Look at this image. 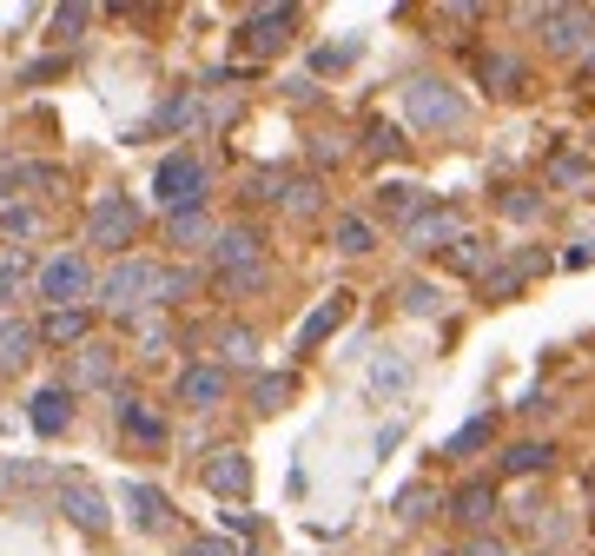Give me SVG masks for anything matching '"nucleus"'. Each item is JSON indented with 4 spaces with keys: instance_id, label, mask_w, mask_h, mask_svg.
<instances>
[{
    "instance_id": "obj_1",
    "label": "nucleus",
    "mask_w": 595,
    "mask_h": 556,
    "mask_svg": "<svg viewBox=\"0 0 595 556\" xmlns=\"http://www.w3.org/2000/svg\"><path fill=\"white\" fill-rule=\"evenodd\" d=\"M186 292H193V272L152 265V259H120V265L100 279V311H113V318H139V311H173Z\"/></svg>"
},
{
    "instance_id": "obj_2",
    "label": "nucleus",
    "mask_w": 595,
    "mask_h": 556,
    "mask_svg": "<svg viewBox=\"0 0 595 556\" xmlns=\"http://www.w3.org/2000/svg\"><path fill=\"white\" fill-rule=\"evenodd\" d=\"M152 193H159L165 219H173V212H193V206H206V193H212V166H206L199 152H173V159H159Z\"/></svg>"
},
{
    "instance_id": "obj_3",
    "label": "nucleus",
    "mask_w": 595,
    "mask_h": 556,
    "mask_svg": "<svg viewBox=\"0 0 595 556\" xmlns=\"http://www.w3.org/2000/svg\"><path fill=\"white\" fill-rule=\"evenodd\" d=\"M40 298H47V311H87V298H100V285H94V265L79 259V252H53L47 265H40Z\"/></svg>"
},
{
    "instance_id": "obj_4",
    "label": "nucleus",
    "mask_w": 595,
    "mask_h": 556,
    "mask_svg": "<svg viewBox=\"0 0 595 556\" xmlns=\"http://www.w3.org/2000/svg\"><path fill=\"white\" fill-rule=\"evenodd\" d=\"M404 113H410V126H423V133H457V126L470 120L463 94L444 87V79H410V87H404Z\"/></svg>"
},
{
    "instance_id": "obj_5",
    "label": "nucleus",
    "mask_w": 595,
    "mask_h": 556,
    "mask_svg": "<svg viewBox=\"0 0 595 556\" xmlns=\"http://www.w3.org/2000/svg\"><path fill=\"white\" fill-rule=\"evenodd\" d=\"M523 21L543 27V47H549V53H582V47H595V14H582V8H523Z\"/></svg>"
},
{
    "instance_id": "obj_6",
    "label": "nucleus",
    "mask_w": 595,
    "mask_h": 556,
    "mask_svg": "<svg viewBox=\"0 0 595 556\" xmlns=\"http://www.w3.org/2000/svg\"><path fill=\"white\" fill-rule=\"evenodd\" d=\"M87 238H94V246H107V252L133 246V238H139V206L126 193H100L94 199V219H87Z\"/></svg>"
},
{
    "instance_id": "obj_7",
    "label": "nucleus",
    "mask_w": 595,
    "mask_h": 556,
    "mask_svg": "<svg viewBox=\"0 0 595 556\" xmlns=\"http://www.w3.org/2000/svg\"><path fill=\"white\" fill-rule=\"evenodd\" d=\"M463 238H470V232H463V219H457L450 206H431V212H417V219L404 225V246H410V252H457Z\"/></svg>"
},
{
    "instance_id": "obj_8",
    "label": "nucleus",
    "mask_w": 595,
    "mask_h": 556,
    "mask_svg": "<svg viewBox=\"0 0 595 556\" xmlns=\"http://www.w3.org/2000/svg\"><path fill=\"white\" fill-rule=\"evenodd\" d=\"M212 259H219L225 279H245V272H259V265H265V238L251 232V225H225V232H219V246H212Z\"/></svg>"
},
{
    "instance_id": "obj_9",
    "label": "nucleus",
    "mask_w": 595,
    "mask_h": 556,
    "mask_svg": "<svg viewBox=\"0 0 595 556\" xmlns=\"http://www.w3.org/2000/svg\"><path fill=\"white\" fill-rule=\"evenodd\" d=\"M60 510H66L79 530H94V536L113 523V504H107V497L87 484V477H60Z\"/></svg>"
},
{
    "instance_id": "obj_10",
    "label": "nucleus",
    "mask_w": 595,
    "mask_h": 556,
    "mask_svg": "<svg viewBox=\"0 0 595 556\" xmlns=\"http://www.w3.org/2000/svg\"><path fill=\"white\" fill-rule=\"evenodd\" d=\"M179 405L186 411H219L225 405V365H186L179 371Z\"/></svg>"
},
{
    "instance_id": "obj_11",
    "label": "nucleus",
    "mask_w": 595,
    "mask_h": 556,
    "mask_svg": "<svg viewBox=\"0 0 595 556\" xmlns=\"http://www.w3.org/2000/svg\"><path fill=\"white\" fill-rule=\"evenodd\" d=\"M206 491L212 497H245L251 491V457L245 450H212L206 457Z\"/></svg>"
},
{
    "instance_id": "obj_12",
    "label": "nucleus",
    "mask_w": 595,
    "mask_h": 556,
    "mask_svg": "<svg viewBox=\"0 0 595 556\" xmlns=\"http://www.w3.org/2000/svg\"><path fill=\"white\" fill-rule=\"evenodd\" d=\"M27 424H34L40 437H60V431L73 424V391H66V384H47V391H34Z\"/></svg>"
},
{
    "instance_id": "obj_13",
    "label": "nucleus",
    "mask_w": 595,
    "mask_h": 556,
    "mask_svg": "<svg viewBox=\"0 0 595 556\" xmlns=\"http://www.w3.org/2000/svg\"><path fill=\"white\" fill-rule=\"evenodd\" d=\"M345 311H351V292H331L311 318H305V325H298V351H311V345H324L337 325H345Z\"/></svg>"
},
{
    "instance_id": "obj_14",
    "label": "nucleus",
    "mask_w": 595,
    "mask_h": 556,
    "mask_svg": "<svg viewBox=\"0 0 595 556\" xmlns=\"http://www.w3.org/2000/svg\"><path fill=\"white\" fill-rule=\"evenodd\" d=\"M292 8H259V14H251L245 21V34H251V47H259V53H272V47H285L292 40Z\"/></svg>"
},
{
    "instance_id": "obj_15",
    "label": "nucleus",
    "mask_w": 595,
    "mask_h": 556,
    "mask_svg": "<svg viewBox=\"0 0 595 556\" xmlns=\"http://www.w3.org/2000/svg\"><path fill=\"white\" fill-rule=\"evenodd\" d=\"M165 232H173V246H179V252H199L206 238L219 246V232H212V212H206V206H193V212H173V219H165Z\"/></svg>"
},
{
    "instance_id": "obj_16",
    "label": "nucleus",
    "mask_w": 595,
    "mask_h": 556,
    "mask_svg": "<svg viewBox=\"0 0 595 556\" xmlns=\"http://www.w3.org/2000/svg\"><path fill=\"white\" fill-rule=\"evenodd\" d=\"M94 384H113V351H107V345H79L66 391H94Z\"/></svg>"
},
{
    "instance_id": "obj_17",
    "label": "nucleus",
    "mask_w": 595,
    "mask_h": 556,
    "mask_svg": "<svg viewBox=\"0 0 595 556\" xmlns=\"http://www.w3.org/2000/svg\"><path fill=\"white\" fill-rule=\"evenodd\" d=\"M450 517H457V523H476V530H483V523L496 517V484H483V477H476V484H463V491L450 497Z\"/></svg>"
},
{
    "instance_id": "obj_18",
    "label": "nucleus",
    "mask_w": 595,
    "mask_h": 556,
    "mask_svg": "<svg viewBox=\"0 0 595 556\" xmlns=\"http://www.w3.org/2000/svg\"><path fill=\"white\" fill-rule=\"evenodd\" d=\"M120 431L139 437V444H165V418L146 405V397H126V405H120Z\"/></svg>"
},
{
    "instance_id": "obj_19",
    "label": "nucleus",
    "mask_w": 595,
    "mask_h": 556,
    "mask_svg": "<svg viewBox=\"0 0 595 556\" xmlns=\"http://www.w3.org/2000/svg\"><path fill=\"white\" fill-rule=\"evenodd\" d=\"M34 325H21V318H0V371H21L34 358Z\"/></svg>"
},
{
    "instance_id": "obj_20",
    "label": "nucleus",
    "mask_w": 595,
    "mask_h": 556,
    "mask_svg": "<svg viewBox=\"0 0 595 556\" xmlns=\"http://www.w3.org/2000/svg\"><path fill=\"white\" fill-rule=\"evenodd\" d=\"M120 504H133V523H139V530H165V523H173V517H165V497H159L152 484H126Z\"/></svg>"
},
{
    "instance_id": "obj_21",
    "label": "nucleus",
    "mask_w": 595,
    "mask_h": 556,
    "mask_svg": "<svg viewBox=\"0 0 595 556\" xmlns=\"http://www.w3.org/2000/svg\"><path fill=\"white\" fill-rule=\"evenodd\" d=\"M331 246H337V252H351V259H364V252L377 246V225H371V219H358V212H345V219L331 225Z\"/></svg>"
},
{
    "instance_id": "obj_22",
    "label": "nucleus",
    "mask_w": 595,
    "mask_h": 556,
    "mask_svg": "<svg viewBox=\"0 0 595 556\" xmlns=\"http://www.w3.org/2000/svg\"><path fill=\"white\" fill-rule=\"evenodd\" d=\"M87 332H94V311H47L40 318V338L47 345H79Z\"/></svg>"
},
{
    "instance_id": "obj_23",
    "label": "nucleus",
    "mask_w": 595,
    "mask_h": 556,
    "mask_svg": "<svg viewBox=\"0 0 595 556\" xmlns=\"http://www.w3.org/2000/svg\"><path fill=\"white\" fill-rule=\"evenodd\" d=\"M27 279H40V272H34V259H27L21 246H8V252H0V305H14Z\"/></svg>"
},
{
    "instance_id": "obj_24",
    "label": "nucleus",
    "mask_w": 595,
    "mask_h": 556,
    "mask_svg": "<svg viewBox=\"0 0 595 556\" xmlns=\"http://www.w3.org/2000/svg\"><path fill=\"white\" fill-rule=\"evenodd\" d=\"M549 457H556L549 444L523 437V444H509V450H503V470H509V477H530V470H549Z\"/></svg>"
},
{
    "instance_id": "obj_25",
    "label": "nucleus",
    "mask_w": 595,
    "mask_h": 556,
    "mask_svg": "<svg viewBox=\"0 0 595 556\" xmlns=\"http://www.w3.org/2000/svg\"><path fill=\"white\" fill-rule=\"evenodd\" d=\"M377 206H384L391 219H404V225H410L417 212H431V193H417V186H384V193H377Z\"/></svg>"
},
{
    "instance_id": "obj_26",
    "label": "nucleus",
    "mask_w": 595,
    "mask_h": 556,
    "mask_svg": "<svg viewBox=\"0 0 595 556\" xmlns=\"http://www.w3.org/2000/svg\"><path fill=\"white\" fill-rule=\"evenodd\" d=\"M483 79H489L496 94H517V87H523V60H517V53H489V60H483Z\"/></svg>"
},
{
    "instance_id": "obj_27",
    "label": "nucleus",
    "mask_w": 595,
    "mask_h": 556,
    "mask_svg": "<svg viewBox=\"0 0 595 556\" xmlns=\"http://www.w3.org/2000/svg\"><path fill=\"white\" fill-rule=\"evenodd\" d=\"M285 391H292V384H285L278 371H259V378H251V411H278Z\"/></svg>"
},
{
    "instance_id": "obj_28",
    "label": "nucleus",
    "mask_w": 595,
    "mask_h": 556,
    "mask_svg": "<svg viewBox=\"0 0 595 556\" xmlns=\"http://www.w3.org/2000/svg\"><path fill=\"white\" fill-rule=\"evenodd\" d=\"M431 510H437V491H431V484H410V491H397V517H404V523L431 517Z\"/></svg>"
},
{
    "instance_id": "obj_29",
    "label": "nucleus",
    "mask_w": 595,
    "mask_h": 556,
    "mask_svg": "<svg viewBox=\"0 0 595 556\" xmlns=\"http://www.w3.org/2000/svg\"><path fill=\"white\" fill-rule=\"evenodd\" d=\"M318 206H324V199H318V180H292V186H285V212H292V219H311Z\"/></svg>"
},
{
    "instance_id": "obj_30",
    "label": "nucleus",
    "mask_w": 595,
    "mask_h": 556,
    "mask_svg": "<svg viewBox=\"0 0 595 556\" xmlns=\"http://www.w3.org/2000/svg\"><path fill=\"white\" fill-rule=\"evenodd\" d=\"M483 444H489V418H470V424L444 444V457H470V450H483Z\"/></svg>"
},
{
    "instance_id": "obj_31",
    "label": "nucleus",
    "mask_w": 595,
    "mask_h": 556,
    "mask_svg": "<svg viewBox=\"0 0 595 556\" xmlns=\"http://www.w3.org/2000/svg\"><path fill=\"white\" fill-rule=\"evenodd\" d=\"M404 311H417V318H437V311H444V292L410 279V285H404Z\"/></svg>"
},
{
    "instance_id": "obj_32",
    "label": "nucleus",
    "mask_w": 595,
    "mask_h": 556,
    "mask_svg": "<svg viewBox=\"0 0 595 556\" xmlns=\"http://www.w3.org/2000/svg\"><path fill=\"white\" fill-rule=\"evenodd\" d=\"M0 232H8V238H34L40 232V212L34 206H0Z\"/></svg>"
},
{
    "instance_id": "obj_33",
    "label": "nucleus",
    "mask_w": 595,
    "mask_h": 556,
    "mask_svg": "<svg viewBox=\"0 0 595 556\" xmlns=\"http://www.w3.org/2000/svg\"><path fill=\"white\" fill-rule=\"evenodd\" d=\"M523 272L530 265H496V272H483V298H509V292L523 285Z\"/></svg>"
},
{
    "instance_id": "obj_34",
    "label": "nucleus",
    "mask_w": 595,
    "mask_h": 556,
    "mask_svg": "<svg viewBox=\"0 0 595 556\" xmlns=\"http://www.w3.org/2000/svg\"><path fill=\"white\" fill-rule=\"evenodd\" d=\"M364 139H371V152H377V159H397V152H404V133H397L391 120H371V133H364Z\"/></svg>"
},
{
    "instance_id": "obj_35",
    "label": "nucleus",
    "mask_w": 595,
    "mask_h": 556,
    "mask_svg": "<svg viewBox=\"0 0 595 556\" xmlns=\"http://www.w3.org/2000/svg\"><path fill=\"white\" fill-rule=\"evenodd\" d=\"M404 384H410V365H397V358H384V365H377V371H371V391H377V397H384V391H391V397H397V391H404Z\"/></svg>"
},
{
    "instance_id": "obj_36",
    "label": "nucleus",
    "mask_w": 595,
    "mask_h": 556,
    "mask_svg": "<svg viewBox=\"0 0 595 556\" xmlns=\"http://www.w3.org/2000/svg\"><path fill=\"white\" fill-rule=\"evenodd\" d=\"M549 180H556V186H595V166H582V159H569V152H562L556 166H549Z\"/></svg>"
},
{
    "instance_id": "obj_37",
    "label": "nucleus",
    "mask_w": 595,
    "mask_h": 556,
    "mask_svg": "<svg viewBox=\"0 0 595 556\" xmlns=\"http://www.w3.org/2000/svg\"><path fill=\"white\" fill-rule=\"evenodd\" d=\"M450 265H457V272H483V265H489V252H483V238H463V246L450 252Z\"/></svg>"
},
{
    "instance_id": "obj_38",
    "label": "nucleus",
    "mask_w": 595,
    "mask_h": 556,
    "mask_svg": "<svg viewBox=\"0 0 595 556\" xmlns=\"http://www.w3.org/2000/svg\"><path fill=\"white\" fill-rule=\"evenodd\" d=\"M179 556H238V543H225V536H193Z\"/></svg>"
},
{
    "instance_id": "obj_39",
    "label": "nucleus",
    "mask_w": 595,
    "mask_h": 556,
    "mask_svg": "<svg viewBox=\"0 0 595 556\" xmlns=\"http://www.w3.org/2000/svg\"><path fill=\"white\" fill-rule=\"evenodd\" d=\"M503 212H509V219H536V212H543V199H530V193H509V199H503Z\"/></svg>"
},
{
    "instance_id": "obj_40",
    "label": "nucleus",
    "mask_w": 595,
    "mask_h": 556,
    "mask_svg": "<svg viewBox=\"0 0 595 556\" xmlns=\"http://www.w3.org/2000/svg\"><path fill=\"white\" fill-rule=\"evenodd\" d=\"M27 180H34V173L21 166V159H0V193H14V186H27Z\"/></svg>"
},
{
    "instance_id": "obj_41",
    "label": "nucleus",
    "mask_w": 595,
    "mask_h": 556,
    "mask_svg": "<svg viewBox=\"0 0 595 556\" xmlns=\"http://www.w3.org/2000/svg\"><path fill=\"white\" fill-rule=\"evenodd\" d=\"M87 21H94L87 8H60V14H53V27H60V34H79V27H87Z\"/></svg>"
},
{
    "instance_id": "obj_42",
    "label": "nucleus",
    "mask_w": 595,
    "mask_h": 556,
    "mask_svg": "<svg viewBox=\"0 0 595 556\" xmlns=\"http://www.w3.org/2000/svg\"><path fill=\"white\" fill-rule=\"evenodd\" d=\"M219 351H225V358H251V332H225Z\"/></svg>"
},
{
    "instance_id": "obj_43",
    "label": "nucleus",
    "mask_w": 595,
    "mask_h": 556,
    "mask_svg": "<svg viewBox=\"0 0 595 556\" xmlns=\"http://www.w3.org/2000/svg\"><path fill=\"white\" fill-rule=\"evenodd\" d=\"M463 556H509V549H503V543H496V536H476V543H470V549H463Z\"/></svg>"
},
{
    "instance_id": "obj_44",
    "label": "nucleus",
    "mask_w": 595,
    "mask_h": 556,
    "mask_svg": "<svg viewBox=\"0 0 595 556\" xmlns=\"http://www.w3.org/2000/svg\"><path fill=\"white\" fill-rule=\"evenodd\" d=\"M588 259H595V238H588V246H575V252H569L562 265H588Z\"/></svg>"
},
{
    "instance_id": "obj_45",
    "label": "nucleus",
    "mask_w": 595,
    "mask_h": 556,
    "mask_svg": "<svg viewBox=\"0 0 595 556\" xmlns=\"http://www.w3.org/2000/svg\"><path fill=\"white\" fill-rule=\"evenodd\" d=\"M575 79H582V87H595V53H588V60L575 66Z\"/></svg>"
},
{
    "instance_id": "obj_46",
    "label": "nucleus",
    "mask_w": 595,
    "mask_h": 556,
    "mask_svg": "<svg viewBox=\"0 0 595 556\" xmlns=\"http://www.w3.org/2000/svg\"><path fill=\"white\" fill-rule=\"evenodd\" d=\"M8 484H14V477H8V464H0V491H8Z\"/></svg>"
},
{
    "instance_id": "obj_47",
    "label": "nucleus",
    "mask_w": 595,
    "mask_h": 556,
    "mask_svg": "<svg viewBox=\"0 0 595 556\" xmlns=\"http://www.w3.org/2000/svg\"><path fill=\"white\" fill-rule=\"evenodd\" d=\"M431 556H463V549H431Z\"/></svg>"
},
{
    "instance_id": "obj_48",
    "label": "nucleus",
    "mask_w": 595,
    "mask_h": 556,
    "mask_svg": "<svg viewBox=\"0 0 595 556\" xmlns=\"http://www.w3.org/2000/svg\"><path fill=\"white\" fill-rule=\"evenodd\" d=\"M536 556H543V549H536Z\"/></svg>"
}]
</instances>
